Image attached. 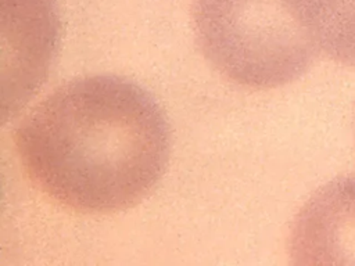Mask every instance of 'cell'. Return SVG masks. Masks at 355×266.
I'll return each instance as SVG.
<instances>
[{
    "mask_svg": "<svg viewBox=\"0 0 355 266\" xmlns=\"http://www.w3.org/2000/svg\"><path fill=\"white\" fill-rule=\"evenodd\" d=\"M14 143L25 173L50 200L82 213H112L139 204L161 179L171 134L144 89L97 75L46 96Z\"/></svg>",
    "mask_w": 355,
    "mask_h": 266,
    "instance_id": "cell-1",
    "label": "cell"
},
{
    "mask_svg": "<svg viewBox=\"0 0 355 266\" xmlns=\"http://www.w3.org/2000/svg\"><path fill=\"white\" fill-rule=\"evenodd\" d=\"M193 21L204 57L240 86L287 85L318 54L297 0H193Z\"/></svg>",
    "mask_w": 355,
    "mask_h": 266,
    "instance_id": "cell-2",
    "label": "cell"
},
{
    "mask_svg": "<svg viewBox=\"0 0 355 266\" xmlns=\"http://www.w3.org/2000/svg\"><path fill=\"white\" fill-rule=\"evenodd\" d=\"M288 255L294 265H355V172L306 200L290 229Z\"/></svg>",
    "mask_w": 355,
    "mask_h": 266,
    "instance_id": "cell-3",
    "label": "cell"
},
{
    "mask_svg": "<svg viewBox=\"0 0 355 266\" xmlns=\"http://www.w3.org/2000/svg\"><path fill=\"white\" fill-rule=\"evenodd\" d=\"M297 7L318 53L355 68V0H297Z\"/></svg>",
    "mask_w": 355,
    "mask_h": 266,
    "instance_id": "cell-4",
    "label": "cell"
},
{
    "mask_svg": "<svg viewBox=\"0 0 355 266\" xmlns=\"http://www.w3.org/2000/svg\"><path fill=\"white\" fill-rule=\"evenodd\" d=\"M352 133H354V141H355V108H354V116H352Z\"/></svg>",
    "mask_w": 355,
    "mask_h": 266,
    "instance_id": "cell-5",
    "label": "cell"
}]
</instances>
